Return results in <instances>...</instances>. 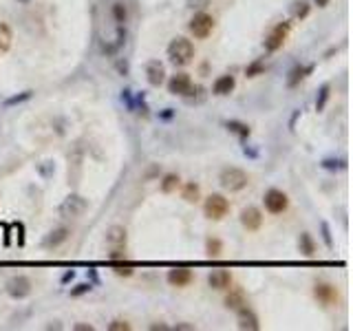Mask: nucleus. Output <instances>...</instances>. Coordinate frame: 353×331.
<instances>
[{
	"label": "nucleus",
	"mask_w": 353,
	"mask_h": 331,
	"mask_svg": "<svg viewBox=\"0 0 353 331\" xmlns=\"http://www.w3.org/2000/svg\"><path fill=\"white\" fill-rule=\"evenodd\" d=\"M168 57H170V62L176 66H186L192 62V57H194V44L188 38H174L168 44Z\"/></svg>",
	"instance_id": "f257e3e1"
},
{
	"label": "nucleus",
	"mask_w": 353,
	"mask_h": 331,
	"mask_svg": "<svg viewBox=\"0 0 353 331\" xmlns=\"http://www.w3.org/2000/svg\"><path fill=\"white\" fill-rule=\"evenodd\" d=\"M219 183L223 186L227 192H239V190H243L247 186V174L241 170V168H223L219 174Z\"/></svg>",
	"instance_id": "f03ea898"
},
{
	"label": "nucleus",
	"mask_w": 353,
	"mask_h": 331,
	"mask_svg": "<svg viewBox=\"0 0 353 331\" xmlns=\"http://www.w3.org/2000/svg\"><path fill=\"white\" fill-rule=\"evenodd\" d=\"M106 243L110 247V261L124 259V254H126V230L122 225H113L106 234Z\"/></svg>",
	"instance_id": "7ed1b4c3"
},
{
	"label": "nucleus",
	"mask_w": 353,
	"mask_h": 331,
	"mask_svg": "<svg viewBox=\"0 0 353 331\" xmlns=\"http://www.w3.org/2000/svg\"><path fill=\"white\" fill-rule=\"evenodd\" d=\"M230 212V201L223 194H210L203 203V215L212 221H221Z\"/></svg>",
	"instance_id": "20e7f679"
},
{
	"label": "nucleus",
	"mask_w": 353,
	"mask_h": 331,
	"mask_svg": "<svg viewBox=\"0 0 353 331\" xmlns=\"http://www.w3.org/2000/svg\"><path fill=\"white\" fill-rule=\"evenodd\" d=\"M88 210V201L80 194H69L60 205V215L64 219H77Z\"/></svg>",
	"instance_id": "39448f33"
},
{
	"label": "nucleus",
	"mask_w": 353,
	"mask_h": 331,
	"mask_svg": "<svg viewBox=\"0 0 353 331\" xmlns=\"http://www.w3.org/2000/svg\"><path fill=\"white\" fill-rule=\"evenodd\" d=\"M188 27H190V31H192L194 38L203 40L214 31V18H212L210 13H205V11H199V13H194V18L190 20Z\"/></svg>",
	"instance_id": "423d86ee"
},
{
	"label": "nucleus",
	"mask_w": 353,
	"mask_h": 331,
	"mask_svg": "<svg viewBox=\"0 0 353 331\" xmlns=\"http://www.w3.org/2000/svg\"><path fill=\"white\" fill-rule=\"evenodd\" d=\"M265 208H267L271 215H283V212L287 210V205H289V199H287V194L283 192V190H276L271 188L265 192Z\"/></svg>",
	"instance_id": "0eeeda50"
},
{
	"label": "nucleus",
	"mask_w": 353,
	"mask_h": 331,
	"mask_svg": "<svg viewBox=\"0 0 353 331\" xmlns=\"http://www.w3.org/2000/svg\"><path fill=\"white\" fill-rule=\"evenodd\" d=\"M289 29H291L289 22H281V25H276L269 31L267 38H265V49H267V51H278V49H281L283 44H285V40H287V33H289Z\"/></svg>",
	"instance_id": "6e6552de"
},
{
	"label": "nucleus",
	"mask_w": 353,
	"mask_h": 331,
	"mask_svg": "<svg viewBox=\"0 0 353 331\" xmlns=\"http://www.w3.org/2000/svg\"><path fill=\"white\" fill-rule=\"evenodd\" d=\"M7 294L16 300H22L31 294V281L27 276H13L7 281Z\"/></svg>",
	"instance_id": "1a4fd4ad"
},
{
	"label": "nucleus",
	"mask_w": 353,
	"mask_h": 331,
	"mask_svg": "<svg viewBox=\"0 0 353 331\" xmlns=\"http://www.w3.org/2000/svg\"><path fill=\"white\" fill-rule=\"evenodd\" d=\"M168 91L172 95H181V98H188L192 93V80H190L188 73H176L168 82Z\"/></svg>",
	"instance_id": "9d476101"
},
{
	"label": "nucleus",
	"mask_w": 353,
	"mask_h": 331,
	"mask_svg": "<svg viewBox=\"0 0 353 331\" xmlns=\"http://www.w3.org/2000/svg\"><path fill=\"white\" fill-rule=\"evenodd\" d=\"M241 223L245 230L256 232L263 225V212L256 208V205H247V208L241 210Z\"/></svg>",
	"instance_id": "9b49d317"
},
{
	"label": "nucleus",
	"mask_w": 353,
	"mask_h": 331,
	"mask_svg": "<svg viewBox=\"0 0 353 331\" xmlns=\"http://www.w3.org/2000/svg\"><path fill=\"white\" fill-rule=\"evenodd\" d=\"M313 296L325 307H331V305L338 303V289L331 283H318L313 287Z\"/></svg>",
	"instance_id": "f8f14e48"
},
{
	"label": "nucleus",
	"mask_w": 353,
	"mask_h": 331,
	"mask_svg": "<svg viewBox=\"0 0 353 331\" xmlns=\"http://www.w3.org/2000/svg\"><path fill=\"white\" fill-rule=\"evenodd\" d=\"M237 314H239V329H247V331H259L261 329L259 316L254 314V309L243 305L241 309H237Z\"/></svg>",
	"instance_id": "ddd939ff"
},
{
	"label": "nucleus",
	"mask_w": 353,
	"mask_h": 331,
	"mask_svg": "<svg viewBox=\"0 0 353 331\" xmlns=\"http://www.w3.org/2000/svg\"><path fill=\"white\" fill-rule=\"evenodd\" d=\"M208 285L212 287V289H219V291H223V289H230V285H232V274L227 269H214L212 274L208 276Z\"/></svg>",
	"instance_id": "4468645a"
},
{
	"label": "nucleus",
	"mask_w": 353,
	"mask_h": 331,
	"mask_svg": "<svg viewBox=\"0 0 353 331\" xmlns=\"http://www.w3.org/2000/svg\"><path fill=\"white\" fill-rule=\"evenodd\" d=\"M192 278H194V274L188 267H174L168 271V283L172 287H186L192 283Z\"/></svg>",
	"instance_id": "2eb2a0df"
},
{
	"label": "nucleus",
	"mask_w": 353,
	"mask_h": 331,
	"mask_svg": "<svg viewBox=\"0 0 353 331\" xmlns=\"http://www.w3.org/2000/svg\"><path fill=\"white\" fill-rule=\"evenodd\" d=\"M146 77H148V82L152 86H161L164 84V80H166V69H164V64H161L159 60H152L146 64Z\"/></svg>",
	"instance_id": "dca6fc26"
},
{
	"label": "nucleus",
	"mask_w": 353,
	"mask_h": 331,
	"mask_svg": "<svg viewBox=\"0 0 353 331\" xmlns=\"http://www.w3.org/2000/svg\"><path fill=\"white\" fill-rule=\"evenodd\" d=\"M66 239H69V230H66V227H57V230L49 232L47 237H44L42 245L47 247V249H51V247H57V245H62V243H64Z\"/></svg>",
	"instance_id": "f3484780"
},
{
	"label": "nucleus",
	"mask_w": 353,
	"mask_h": 331,
	"mask_svg": "<svg viewBox=\"0 0 353 331\" xmlns=\"http://www.w3.org/2000/svg\"><path fill=\"white\" fill-rule=\"evenodd\" d=\"M234 86H237V80H234V75H221L214 86H212V91H214V95H230L234 91Z\"/></svg>",
	"instance_id": "a211bd4d"
},
{
	"label": "nucleus",
	"mask_w": 353,
	"mask_h": 331,
	"mask_svg": "<svg viewBox=\"0 0 353 331\" xmlns=\"http://www.w3.org/2000/svg\"><path fill=\"white\" fill-rule=\"evenodd\" d=\"M311 69H313V66H300V64L293 66L291 73H289V77H287V86H289V88L298 86L307 77V73H311Z\"/></svg>",
	"instance_id": "6ab92c4d"
},
{
	"label": "nucleus",
	"mask_w": 353,
	"mask_h": 331,
	"mask_svg": "<svg viewBox=\"0 0 353 331\" xmlns=\"http://www.w3.org/2000/svg\"><path fill=\"white\" fill-rule=\"evenodd\" d=\"M243 305H247V303H245V296H243L241 289H232L225 296V307L227 309H234V311H237V309H241Z\"/></svg>",
	"instance_id": "aec40b11"
},
{
	"label": "nucleus",
	"mask_w": 353,
	"mask_h": 331,
	"mask_svg": "<svg viewBox=\"0 0 353 331\" xmlns=\"http://www.w3.org/2000/svg\"><path fill=\"white\" fill-rule=\"evenodd\" d=\"M11 40H13V35H11L9 25H7V22H0V55L9 51Z\"/></svg>",
	"instance_id": "412c9836"
},
{
	"label": "nucleus",
	"mask_w": 353,
	"mask_h": 331,
	"mask_svg": "<svg viewBox=\"0 0 353 331\" xmlns=\"http://www.w3.org/2000/svg\"><path fill=\"white\" fill-rule=\"evenodd\" d=\"M221 252H223V243L217 237H210L205 241V254H208L210 259H217V256H221Z\"/></svg>",
	"instance_id": "4be33fe9"
},
{
	"label": "nucleus",
	"mask_w": 353,
	"mask_h": 331,
	"mask_svg": "<svg viewBox=\"0 0 353 331\" xmlns=\"http://www.w3.org/2000/svg\"><path fill=\"white\" fill-rule=\"evenodd\" d=\"M110 267H113V271L117 276H132V265L130 263H126L124 259H117V261H110Z\"/></svg>",
	"instance_id": "5701e85b"
},
{
	"label": "nucleus",
	"mask_w": 353,
	"mask_h": 331,
	"mask_svg": "<svg viewBox=\"0 0 353 331\" xmlns=\"http://www.w3.org/2000/svg\"><path fill=\"white\" fill-rule=\"evenodd\" d=\"M176 188H179V174H174V172L166 174V177H164V181H161V192L170 194V192H174Z\"/></svg>",
	"instance_id": "b1692460"
},
{
	"label": "nucleus",
	"mask_w": 353,
	"mask_h": 331,
	"mask_svg": "<svg viewBox=\"0 0 353 331\" xmlns=\"http://www.w3.org/2000/svg\"><path fill=\"white\" fill-rule=\"evenodd\" d=\"M181 197L186 199L188 203H194V201H199V186H197L194 181L186 183V186H183V192H181Z\"/></svg>",
	"instance_id": "393cba45"
},
{
	"label": "nucleus",
	"mask_w": 353,
	"mask_h": 331,
	"mask_svg": "<svg viewBox=\"0 0 353 331\" xmlns=\"http://www.w3.org/2000/svg\"><path fill=\"white\" fill-rule=\"evenodd\" d=\"M300 252H303L305 256H313L316 254V245H313V241H311V237H309L307 232L300 234Z\"/></svg>",
	"instance_id": "a878e982"
},
{
	"label": "nucleus",
	"mask_w": 353,
	"mask_h": 331,
	"mask_svg": "<svg viewBox=\"0 0 353 331\" xmlns=\"http://www.w3.org/2000/svg\"><path fill=\"white\" fill-rule=\"evenodd\" d=\"M227 130L237 132L241 137H249V126L247 124H241V122H227Z\"/></svg>",
	"instance_id": "bb28decb"
},
{
	"label": "nucleus",
	"mask_w": 353,
	"mask_h": 331,
	"mask_svg": "<svg viewBox=\"0 0 353 331\" xmlns=\"http://www.w3.org/2000/svg\"><path fill=\"white\" fill-rule=\"evenodd\" d=\"M113 16H115V22L117 25H124V22H126V7H124V3H115L113 5Z\"/></svg>",
	"instance_id": "cd10ccee"
},
{
	"label": "nucleus",
	"mask_w": 353,
	"mask_h": 331,
	"mask_svg": "<svg viewBox=\"0 0 353 331\" xmlns=\"http://www.w3.org/2000/svg\"><path fill=\"white\" fill-rule=\"evenodd\" d=\"M329 91H331V88H329V84H325V86L320 88V98L316 100V110H322V108H325L327 100H329Z\"/></svg>",
	"instance_id": "c85d7f7f"
},
{
	"label": "nucleus",
	"mask_w": 353,
	"mask_h": 331,
	"mask_svg": "<svg viewBox=\"0 0 353 331\" xmlns=\"http://www.w3.org/2000/svg\"><path fill=\"white\" fill-rule=\"evenodd\" d=\"M265 71V66H263V62H254V64H249L247 66V77H256V75H261V73Z\"/></svg>",
	"instance_id": "c756f323"
},
{
	"label": "nucleus",
	"mask_w": 353,
	"mask_h": 331,
	"mask_svg": "<svg viewBox=\"0 0 353 331\" xmlns=\"http://www.w3.org/2000/svg\"><path fill=\"white\" fill-rule=\"evenodd\" d=\"M93 287H91V283H80L75 289H71V296L73 298H77V296H82V294H86V291H91Z\"/></svg>",
	"instance_id": "7c9ffc66"
},
{
	"label": "nucleus",
	"mask_w": 353,
	"mask_h": 331,
	"mask_svg": "<svg viewBox=\"0 0 353 331\" xmlns=\"http://www.w3.org/2000/svg\"><path fill=\"white\" fill-rule=\"evenodd\" d=\"M108 329H110V331H128L130 325H128L126 320H113V322L108 325Z\"/></svg>",
	"instance_id": "2f4dec72"
},
{
	"label": "nucleus",
	"mask_w": 353,
	"mask_h": 331,
	"mask_svg": "<svg viewBox=\"0 0 353 331\" xmlns=\"http://www.w3.org/2000/svg\"><path fill=\"white\" fill-rule=\"evenodd\" d=\"M322 168H327V170H336V168H344V161H334V159H325V161H322Z\"/></svg>",
	"instance_id": "473e14b6"
},
{
	"label": "nucleus",
	"mask_w": 353,
	"mask_h": 331,
	"mask_svg": "<svg viewBox=\"0 0 353 331\" xmlns=\"http://www.w3.org/2000/svg\"><path fill=\"white\" fill-rule=\"evenodd\" d=\"M31 98V91H25L22 95H18V98H11V100H7V106H11V104H18V102H25Z\"/></svg>",
	"instance_id": "72a5a7b5"
},
{
	"label": "nucleus",
	"mask_w": 353,
	"mask_h": 331,
	"mask_svg": "<svg viewBox=\"0 0 353 331\" xmlns=\"http://www.w3.org/2000/svg\"><path fill=\"white\" fill-rule=\"evenodd\" d=\"M322 239H325L327 247H334V241H331V234H329V225L322 223Z\"/></svg>",
	"instance_id": "f704fd0d"
},
{
	"label": "nucleus",
	"mask_w": 353,
	"mask_h": 331,
	"mask_svg": "<svg viewBox=\"0 0 353 331\" xmlns=\"http://www.w3.org/2000/svg\"><path fill=\"white\" fill-rule=\"evenodd\" d=\"M309 13V5L307 3H298V9H296V18H305Z\"/></svg>",
	"instance_id": "c9c22d12"
},
{
	"label": "nucleus",
	"mask_w": 353,
	"mask_h": 331,
	"mask_svg": "<svg viewBox=\"0 0 353 331\" xmlns=\"http://www.w3.org/2000/svg\"><path fill=\"white\" fill-rule=\"evenodd\" d=\"M75 331H93V325H75Z\"/></svg>",
	"instance_id": "e433bc0d"
},
{
	"label": "nucleus",
	"mask_w": 353,
	"mask_h": 331,
	"mask_svg": "<svg viewBox=\"0 0 353 331\" xmlns=\"http://www.w3.org/2000/svg\"><path fill=\"white\" fill-rule=\"evenodd\" d=\"M73 276H75V271H73V269H71V271H66V274L62 276V283H66V281H71V278H73Z\"/></svg>",
	"instance_id": "4c0bfd02"
},
{
	"label": "nucleus",
	"mask_w": 353,
	"mask_h": 331,
	"mask_svg": "<svg viewBox=\"0 0 353 331\" xmlns=\"http://www.w3.org/2000/svg\"><path fill=\"white\" fill-rule=\"evenodd\" d=\"M313 3L318 5V7H327V5H329V0H313Z\"/></svg>",
	"instance_id": "58836bf2"
},
{
	"label": "nucleus",
	"mask_w": 353,
	"mask_h": 331,
	"mask_svg": "<svg viewBox=\"0 0 353 331\" xmlns=\"http://www.w3.org/2000/svg\"><path fill=\"white\" fill-rule=\"evenodd\" d=\"M176 329H194L192 325H176Z\"/></svg>",
	"instance_id": "ea45409f"
},
{
	"label": "nucleus",
	"mask_w": 353,
	"mask_h": 331,
	"mask_svg": "<svg viewBox=\"0 0 353 331\" xmlns=\"http://www.w3.org/2000/svg\"><path fill=\"white\" fill-rule=\"evenodd\" d=\"M18 3H25L27 5V3H31V0H18Z\"/></svg>",
	"instance_id": "a19ab883"
}]
</instances>
